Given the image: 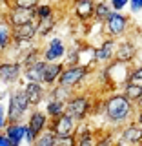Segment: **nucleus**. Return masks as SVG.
Listing matches in <instances>:
<instances>
[{"mask_svg": "<svg viewBox=\"0 0 142 146\" xmlns=\"http://www.w3.org/2000/svg\"><path fill=\"white\" fill-rule=\"evenodd\" d=\"M135 111H137V106L127 97H124L120 91L113 90L104 99L102 117L106 121V124L109 128H113V130H118V128H122L124 124H127L129 121H133Z\"/></svg>", "mask_w": 142, "mask_h": 146, "instance_id": "nucleus-1", "label": "nucleus"}, {"mask_svg": "<svg viewBox=\"0 0 142 146\" xmlns=\"http://www.w3.org/2000/svg\"><path fill=\"white\" fill-rule=\"evenodd\" d=\"M29 111H31V104L27 100V95L24 93L22 86L9 91L7 106H6L7 122H26V117Z\"/></svg>", "mask_w": 142, "mask_h": 146, "instance_id": "nucleus-2", "label": "nucleus"}, {"mask_svg": "<svg viewBox=\"0 0 142 146\" xmlns=\"http://www.w3.org/2000/svg\"><path fill=\"white\" fill-rule=\"evenodd\" d=\"M93 73V66L91 64H77V66H66L58 79L57 84L66 86L73 91H79L84 84V80Z\"/></svg>", "mask_w": 142, "mask_h": 146, "instance_id": "nucleus-3", "label": "nucleus"}, {"mask_svg": "<svg viewBox=\"0 0 142 146\" xmlns=\"http://www.w3.org/2000/svg\"><path fill=\"white\" fill-rule=\"evenodd\" d=\"M91 99L88 93L84 91H75L69 99L66 100V113L75 119L77 122H84L88 121L91 115Z\"/></svg>", "mask_w": 142, "mask_h": 146, "instance_id": "nucleus-4", "label": "nucleus"}, {"mask_svg": "<svg viewBox=\"0 0 142 146\" xmlns=\"http://www.w3.org/2000/svg\"><path fill=\"white\" fill-rule=\"evenodd\" d=\"M131 27V18L124 11H113L108 17V20L102 24V33L104 36H111V38H122Z\"/></svg>", "mask_w": 142, "mask_h": 146, "instance_id": "nucleus-5", "label": "nucleus"}, {"mask_svg": "<svg viewBox=\"0 0 142 146\" xmlns=\"http://www.w3.org/2000/svg\"><path fill=\"white\" fill-rule=\"evenodd\" d=\"M22 73L24 68L18 58H0V82L6 86H15V84H24L22 82Z\"/></svg>", "mask_w": 142, "mask_h": 146, "instance_id": "nucleus-6", "label": "nucleus"}, {"mask_svg": "<svg viewBox=\"0 0 142 146\" xmlns=\"http://www.w3.org/2000/svg\"><path fill=\"white\" fill-rule=\"evenodd\" d=\"M42 58L46 62H62L64 55L67 51V46L60 36H51L44 46H42Z\"/></svg>", "mask_w": 142, "mask_h": 146, "instance_id": "nucleus-7", "label": "nucleus"}, {"mask_svg": "<svg viewBox=\"0 0 142 146\" xmlns=\"http://www.w3.org/2000/svg\"><path fill=\"white\" fill-rule=\"evenodd\" d=\"M77 126H79V122H77L69 113H62V115L57 117V119H49L48 130L53 131L57 137H67V135H75Z\"/></svg>", "mask_w": 142, "mask_h": 146, "instance_id": "nucleus-8", "label": "nucleus"}, {"mask_svg": "<svg viewBox=\"0 0 142 146\" xmlns=\"http://www.w3.org/2000/svg\"><path fill=\"white\" fill-rule=\"evenodd\" d=\"M117 38L111 36H104L98 48L93 49V64H109L115 58V49H117Z\"/></svg>", "mask_w": 142, "mask_h": 146, "instance_id": "nucleus-9", "label": "nucleus"}, {"mask_svg": "<svg viewBox=\"0 0 142 146\" xmlns=\"http://www.w3.org/2000/svg\"><path fill=\"white\" fill-rule=\"evenodd\" d=\"M118 143H124L129 146H139L142 143V126L135 121H129L127 124L118 128Z\"/></svg>", "mask_w": 142, "mask_h": 146, "instance_id": "nucleus-10", "label": "nucleus"}, {"mask_svg": "<svg viewBox=\"0 0 142 146\" xmlns=\"http://www.w3.org/2000/svg\"><path fill=\"white\" fill-rule=\"evenodd\" d=\"M137 53H139V49H137L135 40L124 38V40H120V42H117L115 60H117V62H122V64H127V66H131V64L135 62V58H137Z\"/></svg>", "mask_w": 142, "mask_h": 146, "instance_id": "nucleus-11", "label": "nucleus"}, {"mask_svg": "<svg viewBox=\"0 0 142 146\" xmlns=\"http://www.w3.org/2000/svg\"><path fill=\"white\" fill-rule=\"evenodd\" d=\"M95 2H97V0H75V2H71L73 17H75L80 24H89V22H93Z\"/></svg>", "mask_w": 142, "mask_h": 146, "instance_id": "nucleus-12", "label": "nucleus"}, {"mask_svg": "<svg viewBox=\"0 0 142 146\" xmlns=\"http://www.w3.org/2000/svg\"><path fill=\"white\" fill-rule=\"evenodd\" d=\"M22 90L27 95V100H29L31 108H38L48 99V88H46L42 82H27L26 80L22 84Z\"/></svg>", "mask_w": 142, "mask_h": 146, "instance_id": "nucleus-13", "label": "nucleus"}, {"mask_svg": "<svg viewBox=\"0 0 142 146\" xmlns=\"http://www.w3.org/2000/svg\"><path fill=\"white\" fill-rule=\"evenodd\" d=\"M26 124L29 126L36 135H40L42 131L48 130L49 117L46 115V111H42L40 108H31V111L27 113V117H26Z\"/></svg>", "mask_w": 142, "mask_h": 146, "instance_id": "nucleus-14", "label": "nucleus"}, {"mask_svg": "<svg viewBox=\"0 0 142 146\" xmlns=\"http://www.w3.org/2000/svg\"><path fill=\"white\" fill-rule=\"evenodd\" d=\"M4 18L9 22V26L15 27V26H20V24H26L29 20H35V11L33 7L31 9H24V7H9L6 11Z\"/></svg>", "mask_w": 142, "mask_h": 146, "instance_id": "nucleus-15", "label": "nucleus"}, {"mask_svg": "<svg viewBox=\"0 0 142 146\" xmlns=\"http://www.w3.org/2000/svg\"><path fill=\"white\" fill-rule=\"evenodd\" d=\"M64 68H66L64 62H48L46 64V70H44V82L42 84L46 86V88L55 86L58 82V79H60Z\"/></svg>", "mask_w": 142, "mask_h": 146, "instance_id": "nucleus-16", "label": "nucleus"}, {"mask_svg": "<svg viewBox=\"0 0 142 146\" xmlns=\"http://www.w3.org/2000/svg\"><path fill=\"white\" fill-rule=\"evenodd\" d=\"M46 62L44 58H38L35 64L24 68V73H22V79L27 82H44V70H46Z\"/></svg>", "mask_w": 142, "mask_h": 146, "instance_id": "nucleus-17", "label": "nucleus"}, {"mask_svg": "<svg viewBox=\"0 0 142 146\" xmlns=\"http://www.w3.org/2000/svg\"><path fill=\"white\" fill-rule=\"evenodd\" d=\"M13 40H36V20L13 27Z\"/></svg>", "mask_w": 142, "mask_h": 146, "instance_id": "nucleus-18", "label": "nucleus"}, {"mask_svg": "<svg viewBox=\"0 0 142 146\" xmlns=\"http://www.w3.org/2000/svg\"><path fill=\"white\" fill-rule=\"evenodd\" d=\"M24 130H26V122H7V126L2 131L11 141V146H20L24 143Z\"/></svg>", "mask_w": 142, "mask_h": 146, "instance_id": "nucleus-19", "label": "nucleus"}, {"mask_svg": "<svg viewBox=\"0 0 142 146\" xmlns=\"http://www.w3.org/2000/svg\"><path fill=\"white\" fill-rule=\"evenodd\" d=\"M13 46V27L6 18H0V53H6Z\"/></svg>", "mask_w": 142, "mask_h": 146, "instance_id": "nucleus-20", "label": "nucleus"}, {"mask_svg": "<svg viewBox=\"0 0 142 146\" xmlns=\"http://www.w3.org/2000/svg\"><path fill=\"white\" fill-rule=\"evenodd\" d=\"M120 93L124 95V97H127L131 100L133 104H137L142 97V84H139V82H122L120 84Z\"/></svg>", "mask_w": 142, "mask_h": 146, "instance_id": "nucleus-21", "label": "nucleus"}, {"mask_svg": "<svg viewBox=\"0 0 142 146\" xmlns=\"http://www.w3.org/2000/svg\"><path fill=\"white\" fill-rule=\"evenodd\" d=\"M57 22L58 18L57 15L49 17V18H44V20H36V38H46L53 33V29L57 27Z\"/></svg>", "mask_w": 142, "mask_h": 146, "instance_id": "nucleus-22", "label": "nucleus"}, {"mask_svg": "<svg viewBox=\"0 0 142 146\" xmlns=\"http://www.w3.org/2000/svg\"><path fill=\"white\" fill-rule=\"evenodd\" d=\"M113 13L111 6H109V2H106V0H97L95 2V15H93V22L95 24H100L102 26L104 22L108 20V17Z\"/></svg>", "mask_w": 142, "mask_h": 146, "instance_id": "nucleus-23", "label": "nucleus"}, {"mask_svg": "<svg viewBox=\"0 0 142 146\" xmlns=\"http://www.w3.org/2000/svg\"><path fill=\"white\" fill-rule=\"evenodd\" d=\"M44 111L49 119H57L62 113H66V102L64 100H57V99H46Z\"/></svg>", "mask_w": 142, "mask_h": 146, "instance_id": "nucleus-24", "label": "nucleus"}, {"mask_svg": "<svg viewBox=\"0 0 142 146\" xmlns=\"http://www.w3.org/2000/svg\"><path fill=\"white\" fill-rule=\"evenodd\" d=\"M40 46L36 44V46H33L31 49H27L26 53H22L20 57H18V60H20V64H22V68H27V66H31V64H35L38 58H42V51H40Z\"/></svg>", "mask_w": 142, "mask_h": 146, "instance_id": "nucleus-25", "label": "nucleus"}, {"mask_svg": "<svg viewBox=\"0 0 142 146\" xmlns=\"http://www.w3.org/2000/svg\"><path fill=\"white\" fill-rule=\"evenodd\" d=\"M95 146H115V130H100L95 131Z\"/></svg>", "mask_w": 142, "mask_h": 146, "instance_id": "nucleus-26", "label": "nucleus"}, {"mask_svg": "<svg viewBox=\"0 0 142 146\" xmlns=\"http://www.w3.org/2000/svg\"><path fill=\"white\" fill-rule=\"evenodd\" d=\"M73 93H75L73 90L66 88V86H60V84H55L51 88H48V99H57V100H64V102H66Z\"/></svg>", "mask_w": 142, "mask_h": 146, "instance_id": "nucleus-27", "label": "nucleus"}, {"mask_svg": "<svg viewBox=\"0 0 142 146\" xmlns=\"http://www.w3.org/2000/svg\"><path fill=\"white\" fill-rule=\"evenodd\" d=\"M33 11H35V20H44V18H49L55 15V7L48 2H40L38 6L33 7Z\"/></svg>", "mask_w": 142, "mask_h": 146, "instance_id": "nucleus-28", "label": "nucleus"}, {"mask_svg": "<svg viewBox=\"0 0 142 146\" xmlns=\"http://www.w3.org/2000/svg\"><path fill=\"white\" fill-rule=\"evenodd\" d=\"M80 57H82V51L80 48H77V46H69L67 48L66 55H64V64L66 66H77V64H80Z\"/></svg>", "mask_w": 142, "mask_h": 146, "instance_id": "nucleus-29", "label": "nucleus"}, {"mask_svg": "<svg viewBox=\"0 0 142 146\" xmlns=\"http://www.w3.org/2000/svg\"><path fill=\"white\" fill-rule=\"evenodd\" d=\"M55 141H57V135H55L53 131L46 130L36 137L33 141V144H29V146H55Z\"/></svg>", "mask_w": 142, "mask_h": 146, "instance_id": "nucleus-30", "label": "nucleus"}, {"mask_svg": "<svg viewBox=\"0 0 142 146\" xmlns=\"http://www.w3.org/2000/svg\"><path fill=\"white\" fill-rule=\"evenodd\" d=\"M127 80L131 82H139V84H142V64H131L129 66V73H127Z\"/></svg>", "mask_w": 142, "mask_h": 146, "instance_id": "nucleus-31", "label": "nucleus"}, {"mask_svg": "<svg viewBox=\"0 0 142 146\" xmlns=\"http://www.w3.org/2000/svg\"><path fill=\"white\" fill-rule=\"evenodd\" d=\"M44 0H9V7H24V9H31L35 6H38Z\"/></svg>", "mask_w": 142, "mask_h": 146, "instance_id": "nucleus-32", "label": "nucleus"}, {"mask_svg": "<svg viewBox=\"0 0 142 146\" xmlns=\"http://www.w3.org/2000/svg\"><path fill=\"white\" fill-rule=\"evenodd\" d=\"M55 146H77V135H67V137H57Z\"/></svg>", "mask_w": 142, "mask_h": 146, "instance_id": "nucleus-33", "label": "nucleus"}, {"mask_svg": "<svg viewBox=\"0 0 142 146\" xmlns=\"http://www.w3.org/2000/svg\"><path fill=\"white\" fill-rule=\"evenodd\" d=\"M109 6L113 11H124L129 6V0H109Z\"/></svg>", "mask_w": 142, "mask_h": 146, "instance_id": "nucleus-34", "label": "nucleus"}, {"mask_svg": "<svg viewBox=\"0 0 142 146\" xmlns=\"http://www.w3.org/2000/svg\"><path fill=\"white\" fill-rule=\"evenodd\" d=\"M77 146H95V135L77 137Z\"/></svg>", "mask_w": 142, "mask_h": 146, "instance_id": "nucleus-35", "label": "nucleus"}, {"mask_svg": "<svg viewBox=\"0 0 142 146\" xmlns=\"http://www.w3.org/2000/svg\"><path fill=\"white\" fill-rule=\"evenodd\" d=\"M36 137H38V135H36L35 131H33L29 126L26 124V130H24V143H26L27 146H29V144H33V141L36 139Z\"/></svg>", "mask_w": 142, "mask_h": 146, "instance_id": "nucleus-36", "label": "nucleus"}, {"mask_svg": "<svg viewBox=\"0 0 142 146\" xmlns=\"http://www.w3.org/2000/svg\"><path fill=\"white\" fill-rule=\"evenodd\" d=\"M129 11L131 13H140L142 11V0H129Z\"/></svg>", "mask_w": 142, "mask_h": 146, "instance_id": "nucleus-37", "label": "nucleus"}, {"mask_svg": "<svg viewBox=\"0 0 142 146\" xmlns=\"http://www.w3.org/2000/svg\"><path fill=\"white\" fill-rule=\"evenodd\" d=\"M0 146H11V141L7 139V135L4 133V131L0 133Z\"/></svg>", "mask_w": 142, "mask_h": 146, "instance_id": "nucleus-38", "label": "nucleus"}, {"mask_svg": "<svg viewBox=\"0 0 142 146\" xmlns=\"http://www.w3.org/2000/svg\"><path fill=\"white\" fill-rule=\"evenodd\" d=\"M133 121L137 122V124H140V126H142V110H137V111H135Z\"/></svg>", "mask_w": 142, "mask_h": 146, "instance_id": "nucleus-39", "label": "nucleus"}, {"mask_svg": "<svg viewBox=\"0 0 142 146\" xmlns=\"http://www.w3.org/2000/svg\"><path fill=\"white\" fill-rule=\"evenodd\" d=\"M135 106H137V110H142V97H140V100L135 104Z\"/></svg>", "mask_w": 142, "mask_h": 146, "instance_id": "nucleus-40", "label": "nucleus"}, {"mask_svg": "<svg viewBox=\"0 0 142 146\" xmlns=\"http://www.w3.org/2000/svg\"><path fill=\"white\" fill-rule=\"evenodd\" d=\"M115 146H129V144H124V143H118V141H117V143H115Z\"/></svg>", "mask_w": 142, "mask_h": 146, "instance_id": "nucleus-41", "label": "nucleus"}, {"mask_svg": "<svg viewBox=\"0 0 142 146\" xmlns=\"http://www.w3.org/2000/svg\"><path fill=\"white\" fill-rule=\"evenodd\" d=\"M0 133H2V130H0Z\"/></svg>", "mask_w": 142, "mask_h": 146, "instance_id": "nucleus-42", "label": "nucleus"}, {"mask_svg": "<svg viewBox=\"0 0 142 146\" xmlns=\"http://www.w3.org/2000/svg\"><path fill=\"white\" fill-rule=\"evenodd\" d=\"M71 2H75V0H71Z\"/></svg>", "mask_w": 142, "mask_h": 146, "instance_id": "nucleus-43", "label": "nucleus"}]
</instances>
